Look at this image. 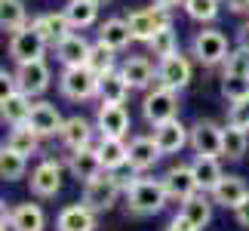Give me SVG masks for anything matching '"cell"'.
Instances as JSON below:
<instances>
[{
	"label": "cell",
	"instance_id": "obj_16",
	"mask_svg": "<svg viewBox=\"0 0 249 231\" xmlns=\"http://www.w3.org/2000/svg\"><path fill=\"white\" fill-rule=\"evenodd\" d=\"M249 194V188H246V182L240 176H234V173H228V176L218 179V185L209 191V197H213V204L218 207H225V210H237L246 200Z\"/></svg>",
	"mask_w": 249,
	"mask_h": 231
},
{
	"label": "cell",
	"instance_id": "obj_23",
	"mask_svg": "<svg viewBox=\"0 0 249 231\" xmlns=\"http://www.w3.org/2000/svg\"><path fill=\"white\" fill-rule=\"evenodd\" d=\"M31 25L37 28V31H40V37H43V40L50 43V46H55L59 40H65V37L74 31L65 13H43V16H34V19H31Z\"/></svg>",
	"mask_w": 249,
	"mask_h": 231
},
{
	"label": "cell",
	"instance_id": "obj_25",
	"mask_svg": "<svg viewBox=\"0 0 249 231\" xmlns=\"http://www.w3.org/2000/svg\"><path fill=\"white\" fill-rule=\"evenodd\" d=\"M178 213L185 216L197 231H203L209 222H213V197H206V191H197V194H191L188 200H181Z\"/></svg>",
	"mask_w": 249,
	"mask_h": 231
},
{
	"label": "cell",
	"instance_id": "obj_43",
	"mask_svg": "<svg viewBox=\"0 0 249 231\" xmlns=\"http://www.w3.org/2000/svg\"><path fill=\"white\" fill-rule=\"evenodd\" d=\"M234 216H237V225H240V228H249V194H246L243 204L234 210Z\"/></svg>",
	"mask_w": 249,
	"mask_h": 231
},
{
	"label": "cell",
	"instance_id": "obj_7",
	"mask_svg": "<svg viewBox=\"0 0 249 231\" xmlns=\"http://www.w3.org/2000/svg\"><path fill=\"white\" fill-rule=\"evenodd\" d=\"M126 22H129V31L136 40L142 43H148L151 37H154L157 28H163L172 22V16H169V9L166 6H142V9H132V13L126 16Z\"/></svg>",
	"mask_w": 249,
	"mask_h": 231
},
{
	"label": "cell",
	"instance_id": "obj_48",
	"mask_svg": "<svg viewBox=\"0 0 249 231\" xmlns=\"http://www.w3.org/2000/svg\"><path fill=\"white\" fill-rule=\"evenodd\" d=\"M157 6H166V9H176L178 3H185V0H154Z\"/></svg>",
	"mask_w": 249,
	"mask_h": 231
},
{
	"label": "cell",
	"instance_id": "obj_12",
	"mask_svg": "<svg viewBox=\"0 0 249 231\" xmlns=\"http://www.w3.org/2000/svg\"><path fill=\"white\" fill-rule=\"evenodd\" d=\"M151 136H154V142H157V148H160L163 157H166V154H178L185 145H191V127H185L178 117L157 123Z\"/></svg>",
	"mask_w": 249,
	"mask_h": 231
},
{
	"label": "cell",
	"instance_id": "obj_36",
	"mask_svg": "<svg viewBox=\"0 0 249 231\" xmlns=\"http://www.w3.org/2000/svg\"><path fill=\"white\" fill-rule=\"evenodd\" d=\"M28 25V9L22 0H0V31L13 34Z\"/></svg>",
	"mask_w": 249,
	"mask_h": 231
},
{
	"label": "cell",
	"instance_id": "obj_22",
	"mask_svg": "<svg viewBox=\"0 0 249 231\" xmlns=\"http://www.w3.org/2000/svg\"><path fill=\"white\" fill-rule=\"evenodd\" d=\"M89 40L80 34V31H71L65 40H59L53 46L55 50V59L62 62V68H71V65H86V56H89Z\"/></svg>",
	"mask_w": 249,
	"mask_h": 231
},
{
	"label": "cell",
	"instance_id": "obj_39",
	"mask_svg": "<svg viewBox=\"0 0 249 231\" xmlns=\"http://www.w3.org/2000/svg\"><path fill=\"white\" fill-rule=\"evenodd\" d=\"M222 96L228 102H237L249 96V77L243 74H222Z\"/></svg>",
	"mask_w": 249,
	"mask_h": 231
},
{
	"label": "cell",
	"instance_id": "obj_49",
	"mask_svg": "<svg viewBox=\"0 0 249 231\" xmlns=\"http://www.w3.org/2000/svg\"><path fill=\"white\" fill-rule=\"evenodd\" d=\"M92 3H95V6H108L111 0H92Z\"/></svg>",
	"mask_w": 249,
	"mask_h": 231
},
{
	"label": "cell",
	"instance_id": "obj_11",
	"mask_svg": "<svg viewBox=\"0 0 249 231\" xmlns=\"http://www.w3.org/2000/svg\"><path fill=\"white\" fill-rule=\"evenodd\" d=\"M222 139L225 127H218L215 120H197L191 127V148L194 154H206V157H222Z\"/></svg>",
	"mask_w": 249,
	"mask_h": 231
},
{
	"label": "cell",
	"instance_id": "obj_1",
	"mask_svg": "<svg viewBox=\"0 0 249 231\" xmlns=\"http://www.w3.org/2000/svg\"><path fill=\"white\" fill-rule=\"evenodd\" d=\"M123 197H126V216H136V219L157 216L160 210L169 204L163 179H148V176H142V173H136V176L126 182Z\"/></svg>",
	"mask_w": 249,
	"mask_h": 231
},
{
	"label": "cell",
	"instance_id": "obj_50",
	"mask_svg": "<svg viewBox=\"0 0 249 231\" xmlns=\"http://www.w3.org/2000/svg\"><path fill=\"white\" fill-rule=\"evenodd\" d=\"M0 231H6V228H0Z\"/></svg>",
	"mask_w": 249,
	"mask_h": 231
},
{
	"label": "cell",
	"instance_id": "obj_2",
	"mask_svg": "<svg viewBox=\"0 0 249 231\" xmlns=\"http://www.w3.org/2000/svg\"><path fill=\"white\" fill-rule=\"evenodd\" d=\"M123 191H126V179L117 176V173H111V170H105L95 179L83 182V197L80 200L89 210H95V213H108V210H114V204L120 200Z\"/></svg>",
	"mask_w": 249,
	"mask_h": 231
},
{
	"label": "cell",
	"instance_id": "obj_3",
	"mask_svg": "<svg viewBox=\"0 0 249 231\" xmlns=\"http://www.w3.org/2000/svg\"><path fill=\"white\" fill-rule=\"evenodd\" d=\"M59 93L71 102H89L99 96V74L89 65H71L59 74Z\"/></svg>",
	"mask_w": 249,
	"mask_h": 231
},
{
	"label": "cell",
	"instance_id": "obj_24",
	"mask_svg": "<svg viewBox=\"0 0 249 231\" xmlns=\"http://www.w3.org/2000/svg\"><path fill=\"white\" fill-rule=\"evenodd\" d=\"M34 96H28L22 90H16L13 96H6L3 102H0V120L6 123V127H18V123H28L31 117V108H34Z\"/></svg>",
	"mask_w": 249,
	"mask_h": 231
},
{
	"label": "cell",
	"instance_id": "obj_30",
	"mask_svg": "<svg viewBox=\"0 0 249 231\" xmlns=\"http://www.w3.org/2000/svg\"><path fill=\"white\" fill-rule=\"evenodd\" d=\"M40 133H37L31 123H18V127H9V136H6V145L16 148L18 154H25V157H31V154L40 151Z\"/></svg>",
	"mask_w": 249,
	"mask_h": 231
},
{
	"label": "cell",
	"instance_id": "obj_37",
	"mask_svg": "<svg viewBox=\"0 0 249 231\" xmlns=\"http://www.w3.org/2000/svg\"><path fill=\"white\" fill-rule=\"evenodd\" d=\"M25 170H28V157H25V154H18L16 148H9V145H0V179H3V182H16V179L25 176Z\"/></svg>",
	"mask_w": 249,
	"mask_h": 231
},
{
	"label": "cell",
	"instance_id": "obj_10",
	"mask_svg": "<svg viewBox=\"0 0 249 231\" xmlns=\"http://www.w3.org/2000/svg\"><path fill=\"white\" fill-rule=\"evenodd\" d=\"M16 80H18V90L28 93V96H43L53 83V71L43 59H34V62H22L16 65Z\"/></svg>",
	"mask_w": 249,
	"mask_h": 231
},
{
	"label": "cell",
	"instance_id": "obj_31",
	"mask_svg": "<svg viewBox=\"0 0 249 231\" xmlns=\"http://www.w3.org/2000/svg\"><path fill=\"white\" fill-rule=\"evenodd\" d=\"M191 170H194V176H197L200 191H206V194L218 185V179L225 176V173H222V163H218V157H206V154H197L194 163H191Z\"/></svg>",
	"mask_w": 249,
	"mask_h": 231
},
{
	"label": "cell",
	"instance_id": "obj_45",
	"mask_svg": "<svg viewBox=\"0 0 249 231\" xmlns=\"http://www.w3.org/2000/svg\"><path fill=\"white\" fill-rule=\"evenodd\" d=\"M222 3L231 9V13H237V16H240V13H249V0H222Z\"/></svg>",
	"mask_w": 249,
	"mask_h": 231
},
{
	"label": "cell",
	"instance_id": "obj_38",
	"mask_svg": "<svg viewBox=\"0 0 249 231\" xmlns=\"http://www.w3.org/2000/svg\"><path fill=\"white\" fill-rule=\"evenodd\" d=\"M181 6H185V16L200 22V25L215 22L218 13H222V0H185Z\"/></svg>",
	"mask_w": 249,
	"mask_h": 231
},
{
	"label": "cell",
	"instance_id": "obj_33",
	"mask_svg": "<svg viewBox=\"0 0 249 231\" xmlns=\"http://www.w3.org/2000/svg\"><path fill=\"white\" fill-rule=\"evenodd\" d=\"M249 151V130H240L234 123L225 127V139H222V157L228 160H243Z\"/></svg>",
	"mask_w": 249,
	"mask_h": 231
},
{
	"label": "cell",
	"instance_id": "obj_35",
	"mask_svg": "<svg viewBox=\"0 0 249 231\" xmlns=\"http://www.w3.org/2000/svg\"><path fill=\"white\" fill-rule=\"evenodd\" d=\"M86 65L95 71V74H108V71H117V50H111L105 40H95L89 46V56H86Z\"/></svg>",
	"mask_w": 249,
	"mask_h": 231
},
{
	"label": "cell",
	"instance_id": "obj_32",
	"mask_svg": "<svg viewBox=\"0 0 249 231\" xmlns=\"http://www.w3.org/2000/svg\"><path fill=\"white\" fill-rule=\"evenodd\" d=\"M62 13L68 16V22H71L74 31H83V28L95 25V19H99V6H95L92 0H68Z\"/></svg>",
	"mask_w": 249,
	"mask_h": 231
},
{
	"label": "cell",
	"instance_id": "obj_47",
	"mask_svg": "<svg viewBox=\"0 0 249 231\" xmlns=\"http://www.w3.org/2000/svg\"><path fill=\"white\" fill-rule=\"evenodd\" d=\"M9 216H13V210H9V207H6V200L0 197V228H6V225H9Z\"/></svg>",
	"mask_w": 249,
	"mask_h": 231
},
{
	"label": "cell",
	"instance_id": "obj_41",
	"mask_svg": "<svg viewBox=\"0 0 249 231\" xmlns=\"http://www.w3.org/2000/svg\"><path fill=\"white\" fill-rule=\"evenodd\" d=\"M228 123H234L240 130H249V96H243L237 102H228Z\"/></svg>",
	"mask_w": 249,
	"mask_h": 231
},
{
	"label": "cell",
	"instance_id": "obj_18",
	"mask_svg": "<svg viewBox=\"0 0 249 231\" xmlns=\"http://www.w3.org/2000/svg\"><path fill=\"white\" fill-rule=\"evenodd\" d=\"M92 133L95 127L86 117H80V114H74V117H65L62 123V133H59V142L65 151H77L83 145H92Z\"/></svg>",
	"mask_w": 249,
	"mask_h": 231
},
{
	"label": "cell",
	"instance_id": "obj_42",
	"mask_svg": "<svg viewBox=\"0 0 249 231\" xmlns=\"http://www.w3.org/2000/svg\"><path fill=\"white\" fill-rule=\"evenodd\" d=\"M16 90H18L16 74H13V71H6V68H0V102H3L6 96H13Z\"/></svg>",
	"mask_w": 249,
	"mask_h": 231
},
{
	"label": "cell",
	"instance_id": "obj_20",
	"mask_svg": "<svg viewBox=\"0 0 249 231\" xmlns=\"http://www.w3.org/2000/svg\"><path fill=\"white\" fill-rule=\"evenodd\" d=\"M95 210H89L80 200V204H68L55 219V231H95Z\"/></svg>",
	"mask_w": 249,
	"mask_h": 231
},
{
	"label": "cell",
	"instance_id": "obj_5",
	"mask_svg": "<svg viewBox=\"0 0 249 231\" xmlns=\"http://www.w3.org/2000/svg\"><path fill=\"white\" fill-rule=\"evenodd\" d=\"M46 43L40 31L28 22L25 28H18V31L9 34V43H6V50H9V59H13L16 65H22V62H34V59H43V53H46Z\"/></svg>",
	"mask_w": 249,
	"mask_h": 231
},
{
	"label": "cell",
	"instance_id": "obj_13",
	"mask_svg": "<svg viewBox=\"0 0 249 231\" xmlns=\"http://www.w3.org/2000/svg\"><path fill=\"white\" fill-rule=\"evenodd\" d=\"M68 173L77 182H89L95 179L99 173H105V163H102V154H99V145H83L77 151H68Z\"/></svg>",
	"mask_w": 249,
	"mask_h": 231
},
{
	"label": "cell",
	"instance_id": "obj_15",
	"mask_svg": "<svg viewBox=\"0 0 249 231\" xmlns=\"http://www.w3.org/2000/svg\"><path fill=\"white\" fill-rule=\"evenodd\" d=\"M163 185H166L169 200H178V204L200 191L197 176H194V170H191V163H176V167H169V170L163 173Z\"/></svg>",
	"mask_w": 249,
	"mask_h": 231
},
{
	"label": "cell",
	"instance_id": "obj_46",
	"mask_svg": "<svg viewBox=\"0 0 249 231\" xmlns=\"http://www.w3.org/2000/svg\"><path fill=\"white\" fill-rule=\"evenodd\" d=\"M237 46L249 50V22H246V25H240V31H237Z\"/></svg>",
	"mask_w": 249,
	"mask_h": 231
},
{
	"label": "cell",
	"instance_id": "obj_4",
	"mask_svg": "<svg viewBox=\"0 0 249 231\" xmlns=\"http://www.w3.org/2000/svg\"><path fill=\"white\" fill-rule=\"evenodd\" d=\"M228 37L218 31V28H203V31L194 34L191 40V56L194 62H200L203 68H218L225 59H228Z\"/></svg>",
	"mask_w": 249,
	"mask_h": 231
},
{
	"label": "cell",
	"instance_id": "obj_44",
	"mask_svg": "<svg viewBox=\"0 0 249 231\" xmlns=\"http://www.w3.org/2000/svg\"><path fill=\"white\" fill-rule=\"evenodd\" d=\"M166 231H197V228H194V225H191L185 216L178 213V216H172V222L166 225Z\"/></svg>",
	"mask_w": 249,
	"mask_h": 231
},
{
	"label": "cell",
	"instance_id": "obj_17",
	"mask_svg": "<svg viewBox=\"0 0 249 231\" xmlns=\"http://www.w3.org/2000/svg\"><path fill=\"white\" fill-rule=\"evenodd\" d=\"M160 157H163V154H160L154 136H136L129 142V163H126V167L132 173H148V170L157 167Z\"/></svg>",
	"mask_w": 249,
	"mask_h": 231
},
{
	"label": "cell",
	"instance_id": "obj_14",
	"mask_svg": "<svg viewBox=\"0 0 249 231\" xmlns=\"http://www.w3.org/2000/svg\"><path fill=\"white\" fill-rule=\"evenodd\" d=\"M95 130H99V136L123 139L129 133V111L117 102H102L99 111H95Z\"/></svg>",
	"mask_w": 249,
	"mask_h": 231
},
{
	"label": "cell",
	"instance_id": "obj_29",
	"mask_svg": "<svg viewBox=\"0 0 249 231\" xmlns=\"http://www.w3.org/2000/svg\"><path fill=\"white\" fill-rule=\"evenodd\" d=\"M9 228L13 231H43L46 228V213L37 204H18V207H13Z\"/></svg>",
	"mask_w": 249,
	"mask_h": 231
},
{
	"label": "cell",
	"instance_id": "obj_40",
	"mask_svg": "<svg viewBox=\"0 0 249 231\" xmlns=\"http://www.w3.org/2000/svg\"><path fill=\"white\" fill-rule=\"evenodd\" d=\"M222 74H243V77H249V50L237 46V50L228 53V59L222 62Z\"/></svg>",
	"mask_w": 249,
	"mask_h": 231
},
{
	"label": "cell",
	"instance_id": "obj_6",
	"mask_svg": "<svg viewBox=\"0 0 249 231\" xmlns=\"http://www.w3.org/2000/svg\"><path fill=\"white\" fill-rule=\"evenodd\" d=\"M142 114H145V120L151 123V127L178 117V93L157 83L154 90H148V96L142 99Z\"/></svg>",
	"mask_w": 249,
	"mask_h": 231
},
{
	"label": "cell",
	"instance_id": "obj_21",
	"mask_svg": "<svg viewBox=\"0 0 249 231\" xmlns=\"http://www.w3.org/2000/svg\"><path fill=\"white\" fill-rule=\"evenodd\" d=\"M120 74L129 80L132 90H151V83H157V65H151L145 56H129L120 65Z\"/></svg>",
	"mask_w": 249,
	"mask_h": 231
},
{
	"label": "cell",
	"instance_id": "obj_8",
	"mask_svg": "<svg viewBox=\"0 0 249 231\" xmlns=\"http://www.w3.org/2000/svg\"><path fill=\"white\" fill-rule=\"evenodd\" d=\"M191 77H194L191 59H188V56H181V53H172V56H166V59L157 62V83L166 86V90L181 93L191 83Z\"/></svg>",
	"mask_w": 249,
	"mask_h": 231
},
{
	"label": "cell",
	"instance_id": "obj_9",
	"mask_svg": "<svg viewBox=\"0 0 249 231\" xmlns=\"http://www.w3.org/2000/svg\"><path fill=\"white\" fill-rule=\"evenodd\" d=\"M62 173H65V167H62L55 157L40 160V163L31 170V179H28L31 194H34V197H55V194L62 191Z\"/></svg>",
	"mask_w": 249,
	"mask_h": 231
},
{
	"label": "cell",
	"instance_id": "obj_27",
	"mask_svg": "<svg viewBox=\"0 0 249 231\" xmlns=\"http://www.w3.org/2000/svg\"><path fill=\"white\" fill-rule=\"evenodd\" d=\"M129 93H132V86L129 80L117 71H108V74H102L99 77V99L102 102H117V105H126L129 99Z\"/></svg>",
	"mask_w": 249,
	"mask_h": 231
},
{
	"label": "cell",
	"instance_id": "obj_34",
	"mask_svg": "<svg viewBox=\"0 0 249 231\" xmlns=\"http://www.w3.org/2000/svg\"><path fill=\"white\" fill-rule=\"evenodd\" d=\"M148 50H151V56L160 62V59H166V56H172V53H178V34H176V25H163V28H157L154 31V37L148 40Z\"/></svg>",
	"mask_w": 249,
	"mask_h": 231
},
{
	"label": "cell",
	"instance_id": "obj_28",
	"mask_svg": "<svg viewBox=\"0 0 249 231\" xmlns=\"http://www.w3.org/2000/svg\"><path fill=\"white\" fill-rule=\"evenodd\" d=\"M99 154H102L105 170H111V173H117L129 163V145L117 136H102L99 139Z\"/></svg>",
	"mask_w": 249,
	"mask_h": 231
},
{
	"label": "cell",
	"instance_id": "obj_19",
	"mask_svg": "<svg viewBox=\"0 0 249 231\" xmlns=\"http://www.w3.org/2000/svg\"><path fill=\"white\" fill-rule=\"evenodd\" d=\"M28 123L40 133L43 139H53V136H59L62 133V123H65V117H62V111L55 108L53 102H34V108H31V117H28Z\"/></svg>",
	"mask_w": 249,
	"mask_h": 231
},
{
	"label": "cell",
	"instance_id": "obj_26",
	"mask_svg": "<svg viewBox=\"0 0 249 231\" xmlns=\"http://www.w3.org/2000/svg\"><path fill=\"white\" fill-rule=\"evenodd\" d=\"M99 40H105L111 50L123 53V50H129V43L136 40V37H132L126 19H117V16H114V19H105V22H102V28H99Z\"/></svg>",
	"mask_w": 249,
	"mask_h": 231
}]
</instances>
